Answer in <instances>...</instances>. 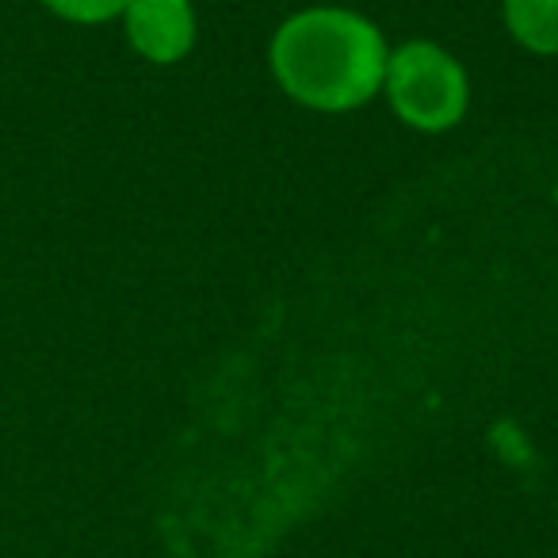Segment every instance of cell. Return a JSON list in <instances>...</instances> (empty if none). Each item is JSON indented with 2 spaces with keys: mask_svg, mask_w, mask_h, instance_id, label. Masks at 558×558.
Here are the masks:
<instances>
[{
  "mask_svg": "<svg viewBox=\"0 0 558 558\" xmlns=\"http://www.w3.org/2000/svg\"><path fill=\"white\" fill-rule=\"evenodd\" d=\"M50 12L73 20V24H104V20L126 12L131 0H43Z\"/></svg>",
  "mask_w": 558,
  "mask_h": 558,
  "instance_id": "5b68a950",
  "label": "cell"
},
{
  "mask_svg": "<svg viewBox=\"0 0 558 558\" xmlns=\"http://www.w3.org/2000/svg\"><path fill=\"white\" fill-rule=\"evenodd\" d=\"M123 16L131 47L154 65L180 62L195 43V16L187 0H131Z\"/></svg>",
  "mask_w": 558,
  "mask_h": 558,
  "instance_id": "3957f363",
  "label": "cell"
},
{
  "mask_svg": "<svg viewBox=\"0 0 558 558\" xmlns=\"http://www.w3.org/2000/svg\"><path fill=\"white\" fill-rule=\"evenodd\" d=\"M505 24L520 47L558 54V0H505Z\"/></svg>",
  "mask_w": 558,
  "mask_h": 558,
  "instance_id": "277c9868",
  "label": "cell"
},
{
  "mask_svg": "<svg viewBox=\"0 0 558 558\" xmlns=\"http://www.w3.org/2000/svg\"><path fill=\"white\" fill-rule=\"evenodd\" d=\"M398 119L417 131H448L466 111V73L436 43H405L387 58L383 77Z\"/></svg>",
  "mask_w": 558,
  "mask_h": 558,
  "instance_id": "7a4b0ae2",
  "label": "cell"
},
{
  "mask_svg": "<svg viewBox=\"0 0 558 558\" xmlns=\"http://www.w3.org/2000/svg\"><path fill=\"white\" fill-rule=\"evenodd\" d=\"M379 27L344 9H311L291 16L271 39V73L291 100L318 111L367 104L387 77Z\"/></svg>",
  "mask_w": 558,
  "mask_h": 558,
  "instance_id": "6da1fadb",
  "label": "cell"
}]
</instances>
